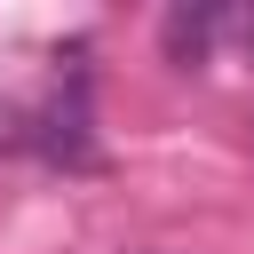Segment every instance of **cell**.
<instances>
[{
	"label": "cell",
	"mask_w": 254,
	"mask_h": 254,
	"mask_svg": "<svg viewBox=\"0 0 254 254\" xmlns=\"http://www.w3.org/2000/svg\"><path fill=\"white\" fill-rule=\"evenodd\" d=\"M238 32H246V48H254V16H246V24H238Z\"/></svg>",
	"instance_id": "obj_2"
},
{
	"label": "cell",
	"mask_w": 254,
	"mask_h": 254,
	"mask_svg": "<svg viewBox=\"0 0 254 254\" xmlns=\"http://www.w3.org/2000/svg\"><path fill=\"white\" fill-rule=\"evenodd\" d=\"M222 24H230V16H222L214 0H198V8H167V16H159V48H167V64H183V71H198Z\"/></svg>",
	"instance_id": "obj_1"
}]
</instances>
